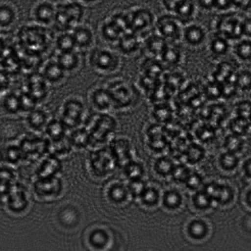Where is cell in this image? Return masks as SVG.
Segmentation results:
<instances>
[{"label": "cell", "mask_w": 251, "mask_h": 251, "mask_svg": "<svg viewBox=\"0 0 251 251\" xmlns=\"http://www.w3.org/2000/svg\"><path fill=\"white\" fill-rule=\"evenodd\" d=\"M50 118L47 111L41 107H35L27 114L26 121L28 126L34 130L45 129Z\"/></svg>", "instance_id": "obj_22"}, {"label": "cell", "mask_w": 251, "mask_h": 251, "mask_svg": "<svg viewBox=\"0 0 251 251\" xmlns=\"http://www.w3.org/2000/svg\"><path fill=\"white\" fill-rule=\"evenodd\" d=\"M174 110L167 101L154 103L152 114L156 122L164 125L171 122Z\"/></svg>", "instance_id": "obj_24"}, {"label": "cell", "mask_w": 251, "mask_h": 251, "mask_svg": "<svg viewBox=\"0 0 251 251\" xmlns=\"http://www.w3.org/2000/svg\"><path fill=\"white\" fill-rule=\"evenodd\" d=\"M88 52V63L90 68L100 75H112L121 68V57L110 48L94 46Z\"/></svg>", "instance_id": "obj_3"}, {"label": "cell", "mask_w": 251, "mask_h": 251, "mask_svg": "<svg viewBox=\"0 0 251 251\" xmlns=\"http://www.w3.org/2000/svg\"><path fill=\"white\" fill-rule=\"evenodd\" d=\"M83 126L89 137L103 139L114 134L118 128V122L111 113L96 112L89 114Z\"/></svg>", "instance_id": "obj_6"}, {"label": "cell", "mask_w": 251, "mask_h": 251, "mask_svg": "<svg viewBox=\"0 0 251 251\" xmlns=\"http://www.w3.org/2000/svg\"><path fill=\"white\" fill-rule=\"evenodd\" d=\"M129 31L126 14L115 13L104 19L99 27L101 39L109 44L117 43L124 33Z\"/></svg>", "instance_id": "obj_7"}, {"label": "cell", "mask_w": 251, "mask_h": 251, "mask_svg": "<svg viewBox=\"0 0 251 251\" xmlns=\"http://www.w3.org/2000/svg\"><path fill=\"white\" fill-rule=\"evenodd\" d=\"M50 84L41 73L31 75L27 82L26 92L38 101L46 96Z\"/></svg>", "instance_id": "obj_16"}, {"label": "cell", "mask_w": 251, "mask_h": 251, "mask_svg": "<svg viewBox=\"0 0 251 251\" xmlns=\"http://www.w3.org/2000/svg\"><path fill=\"white\" fill-rule=\"evenodd\" d=\"M81 52L78 50H73L66 52H57L55 58L67 73L76 70L81 62Z\"/></svg>", "instance_id": "obj_19"}, {"label": "cell", "mask_w": 251, "mask_h": 251, "mask_svg": "<svg viewBox=\"0 0 251 251\" xmlns=\"http://www.w3.org/2000/svg\"><path fill=\"white\" fill-rule=\"evenodd\" d=\"M232 7L240 10H247L251 8V0H229Z\"/></svg>", "instance_id": "obj_35"}, {"label": "cell", "mask_w": 251, "mask_h": 251, "mask_svg": "<svg viewBox=\"0 0 251 251\" xmlns=\"http://www.w3.org/2000/svg\"><path fill=\"white\" fill-rule=\"evenodd\" d=\"M158 59L164 67H175L181 63L182 53L176 43L168 42Z\"/></svg>", "instance_id": "obj_21"}, {"label": "cell", "mask_w": 251, "mask_h": 251, "mask_svg": "<svg viewBox=\"0 0 251 251\" xmlns=\"http://www.w3.org/2000/svg\"><path fill=\"white\" fill-rule=\"evenodd\" d=\"M241 32L243 37L251 38V15L242 17Z\"/></svg>", "instance_id": "obj_34"}, {"label": "cell", "mask_w": 251, "mask_h": 251, "mask_svg": "<svg viewBox=\"0 0 251 251\" xmlns=\"http://www.w3.org/2000/svg\"><path fill=\"white\" fill-rule=\"evenodd\" d=\"M167 43V41L156 33L148 36L145 44L148 56L159 58Z\"/></svg>", "instance_id": "obj_26"}, {"label": "cell", "mask_w": 251, "mask_h": 251, "mask_svg": "<svg viewBox=\"0 0 251 251\" xmlns=\"http://www.w3.org/2000/svg\"><path fill=\"white\" fill-rule=\"evenodd\" d=\"M230 48L229 41L217 33L215 34L209 43L210 51L214 55L222 56L226 55Z\"/></svg>", "instance_id": "obj_27"}, {"label": "cell", "mask_w": 251, "mask_h": 251, "mask_svg": "<svg viewBox=\"0 0 251 251\" xmlns=\"http://www.w3.org/2000/svg\"><path fill=\"white\" fill-rule=\"evenodd\" d=\"M66 73L54 57L43 64L41 74L50 84H53L64 80Z\"/></svg>", "instance_id": "obj_18"}, {"label": "cell", "mask_w": 251, "mask_h": 251, "mask_svg": "<svg viewBox=\"0 0 251 251\" xmlns=\"http://www.w3.org/2000/svg\"><path fill=\"white\" fill-rule=\"evenodd\" d=\"M86 6L78 0H61L56 3L53 26L58 32L72 30L85 23Z\"/></svg>", "instance_id": "obj_2"}, {"label": "cell", "mask_w": 251, "mask_h": 251, "mask_svg": "<svg viewBox=\"0 0 251 251\" xmlns=\"http://www.w3.org/2000/svg\"><path fill=\"white\" fill-rule=\"evenodd\" d=\"M18 12L16 6L9 2L1 3L0 28L3 34L11 30L16 24Z\"/></svg>", "instance_id": "obj_17"}, {"label": "cell", "mask_w": 251, "mask_h": 251, "mask_svg": "<svg viewBox=\"0 0 251 251\" xmlns=\"http://www.w3.org/2000/svg\"><path fill=\"white\" fill-rule=\"evenodd\" d=\"M126 15L128 30L140 37L154 25L155 19L151 11L147 9L136 8Z\"/></svg>", "instance_id": "obj_10"}, {"label": "cell", "mask_w": 251, "mask_h": 251, "mask_svg": "<svg viewBox=\"0 0 251 251\" xmlns=\"http://www.w3.org/2000/svg\"><path fill=\"white\" fill-rule=\"evenodd\" d=\"M88 100L96 112L111 113L115 110L111 97L104 86L92 89L89 92Z\"/></svg>", "instance_id": "obj_14"}, {"label": "cell", "mask_w": 251, "mask_h": 251, "mask_svg": "<svg viewBox=\"0 0 251 251\" xmlns=\"http://www.w3.org/2000/svg\"><path fill=\"white\" fill-rule=\"evenodd\" d=\"M70 31L77 50L88 51L95 46V34L90 25L84 23Z\"/></svg>", "instance_id": "obj_13"}, {"label": "cell", "mask_w": 251, "mask_h": 251, "mask_svg": "<svg viewBox=\"0 0 251 251\" xmlns=\"http://www.w3.org/2000/svg\"><path fill=\"white\" fill-rule=\"evenodd\" d=\"M228 127L233 134H243L251 129V120L236 116L229 121Z\"/></svg>", "instance_id": "obj_29"}, {"label": "cell", "mask_w": 251, "mask_h": 251, "mask_svg": "<svg viewBox=\"0 0 251 251\" xmlns=\"http://www.w3.org/2000/svg\"><path fill=\"white\" fill-rule=\"evenodd\" d=\"M113 102L114 109L125 110L130 109L136 103L138 96L135 87L128 81L116 79L104 86Z\"/></svg>", "instance_id": "obj_4"}, {"label": "cell", "mask_w": 251, "mask_h": 251, "mask_svg": "<svg viewBox=\"0 0 251 251\" xmlns=\"http://www.w3.org/2000/svg\"><path fill=\"white\" fill-rule=\"evenodd\" d=\"M88 114L83 100L73 97L66 99L58 111V118L67 129H73L83 126Z\"/></svg>", "instance_id": "obj_5"}, {"label": "cell", "mask_w": 251, "mask_h": 251, "mask_svg": "<svg viewBox=\"0 0 251 251\" xmlns=\"http://www.w3.org/2000/svg\"><path fill=\"white\" fill-rule=\"evenodd\" d=\"M2 105L4 109L8 113L16 114L21 110L20 94L14 93H7L3 96Z\"/></svg>", "instance_id": "obj_30"}, {"label": "cell", "mask_w": 251, "mask_h": 251, "mask_svg": "<svg viewBox=\"0 0 251 251\" xmlns=\"http://www.w3.org/2000/svg\"><path fill=\"white\" fill-rule=\"evenodd\" d=\"M55 9L56 2L50 0H39L31 8L30 21L51 27L53 25Z\"/></svg>", "instance_id": "obj_12"}, {"label": "cell", "mask_w": 251, "mask_h": 251, "mask_svg": "<svg viewBox=\"0 0 251 251\" xmlns=\"http://www.w3.org/2000/svg\"><path fill=\"white\" fill-rule=\"evenodd\" d=\"M167 13L179 19L184 24L192 22L196 11L195 0H161Z\"/></svg>", "instance_id": "obj_11"}, {"label": "cell", "mask_w": 251, "mask_h": 251, "mask_svg": "<svg viewBox=\"0 0 251 251\" xmlns=\"http://www.w3.org/2000/svg\"><path fill=\"white\" fill-rule=\"evenodd\" d=\"M184 24L176 17L167 13L155 20L156 34L169 43H177L181 40Z\"/></svg>", "instance_id": "obj_8"}, {"label": "cell", "mask_w": 251, "mask_h": 251, "mask_svg": "<svg viewBox=\"0 0 251 251\" xmlns=\"http://www.w3.org/2000/svg\"><path fill=\"white\" fill-rule=\"evenodd\" d=\"M86 6L94 5L96 4L100 0H78Z\"/></svg>", "instance_id": "obj_38"}, {"label": "cell", "mask_w": 251, "mask_h": 251, "mask_svg": "<svg viewBox=\"0 0 251 251\" xmlns=\"http://www.w3.org/2000/svg\"><path fill=\"white\" fill-rule=\"evenodd\" d=\"M236 116L251 120V101L244 100L239 101L235 107Z\"/></svg>", "instance_id": "obj_33"}, {"label": "cell", "mask_w": 251, "mask_h": 251, "mask_svg": "<svg viewBox=\"0 0 251 251\" xmlns=\"http://www.w3.org/2000/svg\"><path fill=\"white\" fill-rule=\"evenodd\" d=\"M206 35V31L203 26L190 22L184 25L181 40L188 46L197 47L203 43Z\"/></svg>", "instance_id": "obj_15"}, {"label": "cell", "mask_w": 251, "mask_h": 251, "mask_svg": "<svg viewBox=\"0 0 251 251\" xmlns=\"http://www.w3.org/2000/svg\"><path fill=\"white\" fill-rule=\"evenodd\" d=\"M235 70L229 62L223 61L217 64L212 74V80L223 84L231 80L234 75Z\"/></svg>", "instance_id": "obj_25"}, {"label": "cell", "mask_w": 251, "mask_h": 251, "mask_svg": "<svg viewBox=\"0 0 251 251\" xmlns=\"http://www.w3.org/2000/svg\"><path fill=\"white\" fill-rule=\"evenodd\" d=\"M203 94L205 98L215 100L222 97V84L213 80L208 81L202 88Z\"/></svg>", "instance_id": "obj_31"}, {"label": "cell", "mask_w": 251, "mask_h": 251, "mask_svg": "<svg viewBox=\"0 0 251 251\" xmlns=\"http://www.w3.org/2000/svg\"><path fill=\"white\" fill-rule=\"evenodd\" d=\"M45 129L47 133L54 137H60L67 129L64 124L57 118H50Z\"/></svg>", "instance_id": "obj_32"}, {"label": "cell", "mask_w": 251, "mask_h": 251, "mask_svg": "<svg viewBox=\"0 0 251 251\" xmlns=\"http://www.w3.org/2000/svg\"><path fill=\"white\" fill-rule=\"evenodd\" d=\"M234 82L238 91L244 93L251 91V70L242 69L235 72Z\"/></svg>", "instance_id": "obj_28"}, {"label": "cell", "mask_w": 251, "mask_h": 251, "mask_svg": "<svg viewBox=\"0 0 251 251\" xmlns=\"http://www.w3.org/2000/svg\"><path fill=\"white\" fill-rule=\"evenodd\" d=\"M51 27L30 21L17 27L14 42L25 53L40 55L54 46L56 34Z\"/></svg>", "instance_id": "obj_1"}, {"label": "cell", "mask_w": 251, "mask_h": 251, "mask_svg": "<svg viewBox=\"0 0 251 251\" xmlns=\"http://www.w3.org/2000/svg\"><path fill=\"white\" fill-rule=\"evenodd\" d=\"M242 17L235 12H225L216 20V33L230 41H236L243 37L241 32Z\"/></svg>", "instance_id": "obj_9"}, {"label": "cell", "mask_w": 251, "mask_h": 251, "mask_svg": "<svg viewBox=\"0 0 251 251\" xmlns=\"http://www.w3.org/2000/svg\"><path fill=\"white\" fill-rule=\"evenodd\" d=\"M232 50L235 57L240 61L251 62V38L242 37L234 41Z\"/></svg>", "instance_id": "obj_23"}, {"label": "cell", "mask_w": 251, "mask_h": 251, "mask_svg": "<svg viewBox=\"0 0 251 251\" xmlns=\"http://www.w3.org/2000/svg\"><path fill=\"white\" fill-rule=\"evenodd\" d=\"M231 5L229 0H215L214 9L224 12L228 11Z\"/></svg>", "instance_id": "obj_36"}, {"label": "cell", "mask_w": 251, "mask_h": 251, "mask_svg": "<svg viewBox=\"0 0 251 251\" xmlns=\"http://www.w3.org/2000/svg\"><path fill=\"white\" fill-rule=\"evenodd\" d=\"M117 44L121 52L126 55H131L140 49L141 45V37L131 31H127L123 34Z\"/></svg>", "instance_id": "obj_20"}, {"label": "cell", "mask_w": 251, "mask_h": 251, "mask_svg": "<svg viewBox=\"0 0 251 251\" xmlns=\"http://www.w3.org/2000/svg\"><path fill=\"white\" fill-rule=\"evenodd\" d=\"M215 0H197V3L203 9L207 10L214 9Z\"/></svg>", "instance_id": "obj_37"}]
</instances>
